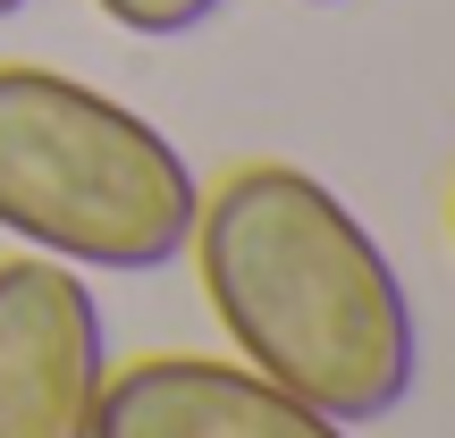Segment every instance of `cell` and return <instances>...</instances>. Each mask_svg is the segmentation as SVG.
Listing matches in <instances>:
<instances>
[{"label":"cell","instance_id":"obj_1","mask_svg":"<svg viewBox=\"0 0 455 438\" xmlns=\"http://www.w3.org/2000/svg\"><path fill=\"white\" fill-rule=\"evenodd\" d=\"M186 253L212 321L236 338V362L346 430L405 413L422 379V321L388 244L329 178L295 161L228 169L203 186Z\"/></svg>","mask_w":455,"mask_h":438},{"label":"cell","instance_id":"obj_2","mask_svg":"<svg viewBox=\"0 0 455 438\" xmlns=\"http://www.w3.org/2000/svg\"><path fill=\"white\" fill-rule=\"evenodd\" d=\"M203 178L144 110L68 68L0 60V236L68 270L152 278L186 261Z\"/></svg>","mask_w":455,"mask_h":438},{"label":"cell","instance_id":"obj_3","mask_svg":"<svg viewBox=\"0 0 455 438\" xmlns=\"http://www.w3.org/2000/svg\"><path fill=\"white\" fill-rule=\"evenodd\" d=\"M110 321L84 270L51 253L0 261V438H93Z\"/></svg>","mask_w":455,"mask_h":438},{"label":"cell","instance_id":"obj_4","mask_svg":"<svg viewBox=\"0 0 455 438\" xmlns=\"http://www.w3.org/2000/svg\"><path fill=\"white\" fill-rule=\"evenodd\" d=\"M93 438H355L346 422L312 413L253 362L220 354H135L101 379Z\"/></svg>","mask_w":455,"mask_h":438},{"label":"cell","instance_id":"obj_5","mask_svg":"<svg viewBox=\"0 0 455 438\" xmlns=\"http://www.w3.org/2000/svg\"><path fill=\"white\" fill-rule=\"evenodd\" d=\"M93 9L135 43H178V34H203L228 0H93Z\"/></svg>","mask_w":455,"mask_h":438},{"label":"cell","instance_id":"obj_6","mask_svg":"<svg viewBox=\"0 0 455 438\" xmlns=\"http://www.w3.org/2000/svg\"><path fill=\"white\" fill-rule=\"evenodd\" d=\"M304 9H346V0H304Z\"/></svg>","mask_w":455,"mask_h":438},{"label":"cell","instance_id":"obj_7","mask_svg":"<svg viewBox=\"0 0 455 438\" xmlns=\"http://www.w3.org/2000/svg\"><path fill=\"white\" fill-rule=\"evenodd\" d=\"M17 9H26V0H0V17H17Z\"/></svg>","mask_w":455,"mask_h":438},{"label":"cell","instance_id":"obj_8","mask_svg":"<svg viewBox=\"0 0 455 438\" xmlns=\"http://www.w3.org/2000/svg\"><path fill=\"white\" fill-rule=\"evenodd\" d=\"M447 236H455V203H447Z\"/></svg>","mask_w":455,"mask_h":438}]
</instances>
